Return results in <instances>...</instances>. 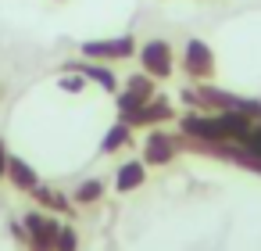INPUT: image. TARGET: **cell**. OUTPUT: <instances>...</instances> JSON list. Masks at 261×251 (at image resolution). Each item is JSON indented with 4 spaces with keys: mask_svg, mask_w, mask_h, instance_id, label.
I'll use <instances>...</instances> for the list:
<instances>
[{
    "mask_svg": "<svg viewBox=\"0 0 261 251\" xmlns=\"http://www.w3.org/2000/svg\"><path fill=\"white\" fill-rule=\"evenodd\" d=\"M136 65L161 83V79H172V72L179 69V54L165 36H150L136 47Z\"/></svg>",
    "mask_w": 261,
    "mask_h": 251,
    "instance_id": "obj_1",
    "label": "cell"
},
{
    "mask_svg": "<svg viewBox=\"0 0 261 251\" xmlns=\"http://www.w3.org/2000/svg\"><path fill=\"white\" fill-rule=\"evenodd\" d=\"M179 69L186 72V79H190V83H211V79H215V72H218V58H215V51H211V43H207V40L190 36V40L182 43Z\"/></svg>",
    "mask_w": 261,
    "mask_h": 251,
    "instance_id": "obj_2",
    "label": "cell"
},
{
    "mask_svg": "<svg viewBox=\"0 0 261 251\" xmlns=\"http://www.w3.org/2000/svg\"><path fill=\"white\" fill-rule=\"evenodd\" d=\"M182 104L193 111H225V108H243L247 101L222 86H211V83H190V86H182Z\"/></svg>",
    "mask_w": 261,
    "mask_h": 251,
    "instance_id": "obj_3",
    "label": "cell"
},
{
    "mask_svg": "<svg viewBox=\"0 0 261 251\" xmlns=\"http://www.w3.org/2000/svg\"><path fill=\"white\" fill-rule=\"evenodd\" d=\"M136 36L133 33H122V36H108V40H86L83 47H79V54L83 58H90V61H104V65H115V61H129V58H136Z\"/></svg>",
    "mask_w": 261,
    "mask_h": 251,
    "instance_id": "obj_4",
    "label": "cell"
},
{
    "mask_svg": "<svg viewBox=\"0 0 261 251\" xmlns=\"http://www.w3.org/2000/svg\"><path fill=\"white\" fill-rule=\"evenodd\" d=\"M179 151H182V136H179V133H172V129H165V126L147 129V136H143V162H147V169L172 165Z\"/></svg>",
    "mask_w": 261,
    "mask_h": 251,
    "instance_id": "obj_5",
    "label": "cell"
},
{
    "mask_svg": "<svg viewBox=\"0 0 261 251\" xmlns=\"http://www.w3.org/2000/svg\"><path fill=\"white\" fill-rule=\"evenodd\" d=\"M118 119H122V122H129L133 129H154V126L175 122V119H179V111H175V104H172L165 94H158V97L143 101L140 108H133V111H125V115H118Z\"/></svg>",
    "mask_w": 261,
    "mask_h": 251,
    "instance_id": "obj_6",
    "label": "cell"
},
{
    "mask_svg": "<svg viewBox=\"0 0 261 251\" xmlns=\"http://www.w3.org/2000/svg\"><path fill=\"white\" fill-rule=\"evenodd\" d=\"M22 230H25V244L29 251H58V230L61 222L47 212H25L22 215Z\"/></svg>",
    "mask_w": 261,
    "mask_h": 251,
    "instance_id": "obj_7",
    "label": "cell"
},
{
    "mask_svg": "<svg viewBox=\"0 0 261 251\" xmlns=\"http://www.w3.org/2000/svg\"><path fill=\"white\" fill-rule=\"evenodd\" d=\"M61 72H79V76H86V83H97L104 94H118L122 90V79H118V72L111 69V65H104V61H90V58H68L65 65H61Z\"/></svg>",
    "mask_w": 261,
    "mask_h": 251,
    "instance_id": "obj_8",
    "label": "cell"
},
{
    "mask_svg": "<svg viewBox=\"0 0 261 251\" xmlns=\"http://www.w3.org/2000/svg\"><path fill=\"white\" fill-rule=\"evenodd\" d=\"M232 162L261 176V119H254L250 133H247V136L236 144V151H232Z\"/></svg>",
    "mask_w": 261,
    "mask_h": 251,
    "instance_id": "obj_9",
    "label": "cell"
},
{
    "mask_svg": "<svg viewBox=\"0 0 261 251\" xmlns=\"http://www.w3.org/2000/svg\"><path fill=\"white\" fill-rule=\"evenodd\" d=\"M4 179H8L15 190H22V194H33V190L40 187V172H36L25 158H18V154L8 158V172H4Z\"/></svg>",
    "mask_w": 261,
    "mask_h": 251,
    "instance_id": "obj_10",
    "label": "cell"
},
{
    "mask_svg": "<svg viewBox=\"0 0 261 251\" xmlns=\"http://www.w3.org/2000/svg\"><path fill=\"white\" fill-rule=\"evenodd\" d=\"M147 183V162L143 158H129L115 169V190L118 194H133Z\"/></svg>",
    "mask_w": 261,
    "mask_h": 251,
    "instance_id": "obj_11",
    "label": "cell"
},
{
    "mask_svg": "<svg viewBox=\"0 0 261 251\" xmlns=\"http://www.w3.org/2000/svg\"><path fill=\"white\" fill-rule=\"evenodd\" d=\"M133 126L129 122H122V119H115L111 126H108V133L100 136V154H115V151H122V147H129L133 144Z\"/></svg>",
    "mask_w": 261,
    "mask_h": 251,
    "instance_id": "obj_12",
    "label": "cell"
},
{
    "mask_svg": "<svg viewBox=\"0 0 261 251\" xmlns=\"http://www.w3.org/2000/svg\"><path fill=\"white\" fill-rule=\"evenodd\" d=\"M122 90L136 94L140 101H150V97H158V79H154V76H147L143 69H136L133 76H125V79H122Z\"/></svg>",
    "mask_w": 261,
    "mask_h": 251,
    "instance_id": "obj_13",
    "label": "cell"
},
{
    "mask_svg": "<svg viewBox=\"0 0 261 251\" xmlns=\"http://www.w3.org/2000/svg\"><path fill=\"white\" fill-rule=\"evenodd\" d=\"M33 197H36L47 212H61V215H68V212H72V197H68V194H61V190H54V187H43V183H40V187L33 190Z\"/></svg>",
    "mask_w": 261,
    "mask_h": 251,
    "instance_id": "obj_14",
    "label": "cell"
},
{
    "mask_svg": "<svg viewBox=\"0 0 261 251\" xmlns=\"http://www.w3.org/2000/svg\"><path fill=\"white\" fill-rule=\"evenodd\" d=\"M104 197V179H83L72 194V204H97Z\"/></svg>",
    "mask_w": 261,
    "mask_h": 251,
    "instance_id": "obj_15",
    "label": "cell"
},
{
    "mask_svg": "<svg viewBox=\"0 0 261 251\" xmlns=\"http://www.w3.org/2000/svg\"><path fill=\"white\" fill-rule=\"evenodd\" d=\"M58 90H61V94H83V90H86V76H79V72H61V76H58Z\"/></svg>",
    "mask_w": 261,
    "mask_h": 251,
    "instance_id": "obj_16",
    "label": "cell"
},
{
    "mask_svg": "<svg viewBox=\"0 0 261 251\" xmlns=\"http://www.w3.org/2000/svg\"><path fill=\"white\" fill-rule=\"evenodd\" d=\"M79 247V233L72 226H61L58 230V251H75Z\"/></svg>",
    "mask_w": 261,
    "mask_h": 251,
    "instance_id": "obj_17",
    "label": "cell"
},
{
    "mask_svg": "<svg viewBox=\"0 0 261 251\" xmlns=\"http://www.w3.org/2000/svg\"><path fill=\"white\" fill-rule=\"evenodd\" d=\"M8 158H11V151H8L4 136H0V179H4V172H8Z\"/></svg>",
    "mask_w": 261,
    "mask_h": 251,
    "instance_id": "obj_18",
    "label": "cell"
}]
</instances>
